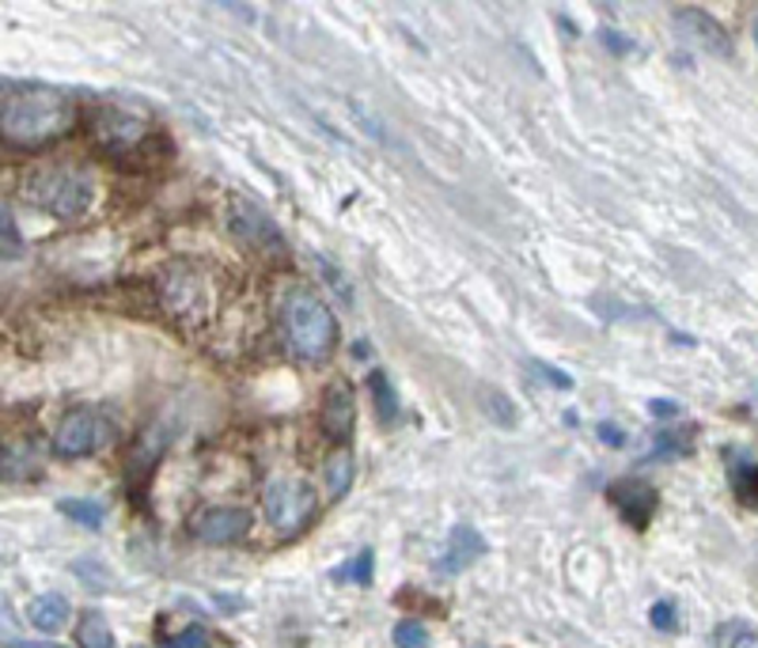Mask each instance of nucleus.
<instances>
[{"instance_id": "13", "label": "nucleus", "mask_w": 758, "mask_h": 648, "mask_svg": "<svg viewBox=\"0 0 758 648\" xmlns=\"http://www.w3.org/2000/svg\"><path fill=\"white\" fill-rule=\"evenodd\" d=\"M369 387H372V398H376V418L380 425H398V418H402V403H398V391L395 383H390L387 372H372L369 375Z\"/></svg>"}, {"instance_id": "4", "label": "nucleus", "mask_w": 758, "mask_h": 648, "mask_svg": "<svg viewBox=\"0 0 758 648\" xmlns=\"http://www.w3.org/2000/svg\"><path fill=\"white\" fill-rule=\"evenodd\" d=\"M115 440V421L99 410H73L61 418V425L53 429V455L61 459H84L95 455Z\"/></svg>"}, {"instance_id": "24", "label": "nucleus", "mask_w": 758, "mask_h": 648, "mask_svg": "<svg viewBox=\"0 0 758 648\" xmlns=\"http://www.w3.org/2000/svg\"><path fill=\"white\" fill-rule=\"evenodd\" d=\"M15 611H12V603H8V596L0 591V645H12L15 641Z\"/></svg>"}, {"instance_id": "15", "label": "nucleus", "mask_w": 758, "mask_h": 648, "mask_svg": "<svg viewBox=\"0 0 758 648\" xmlns=\"http://www.w3.org/2000/svg\"><path fill=\"white\" fill-rule=\"evenodd\" d=\"M76 648H115V634L99 611H87L76 622Z\"/></svg>"}, {"instance_id": "7", "label": "nucleus", "mask_w": 758, "mask_h": 648, "mask_svg": "<svg viewBox=\"0 0 758 648\" xmlns=\"http://www.w3.org/2000/svg\"><path fill=\"white\" fill-rule=\"evenodd\" d=\"M675 27L683 31V38L698 50L713 53V58H732V35L706 12V8L683 4L675 8Z\"/></svg>"}, {"instance_id": "3", "label": "nucleus", "mask_w": 758, "mask_h": 648, "mask_svg": "<svg viewBox=\"0 0 758 648\" xmlns=\"http://www.w3.org/2000/svg\"><path fill=\"white\" fill-rule=\"evenodd\" d=\"M23 197L35 209L58 216V220H76L92 209L95 202V179L87 167L76 164H50L38 167L23 179Z\"/></svg>"}, {"instance_id": "10", "label": "nucleus", "mask_w": 758, "mask_h": 648, "mask_svg": "<svg viewBox=\"0 0 758 648\" xmlns=\"http://www.w3.org/2000/svg\"><path fill=\"white\" fill-rule=\"evenodd\" d=\"M611 501L614 508L622 512V519H626L629 527H637V531H645V527L652 524V516H657V490H652L649 482H641V478H626V482L611 485Z\"/></svg>"}, {"instance_id": "9", "label": "nucleus", "mask_w": 758, "mask_h": 648, "mask_svg": "<svg viewBox=\"0 0 758 648\" xmlns=\"http://www.w3.org/2000/svg\"><path fill=\"white\" fill-rule=\"evenodd\" d=\"M478 557H485L482 531H478V527H470V524H455L433 569L441 573V576H459V573H467L470 565L478 562Z\"/></svg>"}, {"instance_id": "30", "label": "nucleus", "mask_w": 758, "mask_h": 648, "mask_svg": "<svg viewBox=\"0 0 758 648\" xmlns=\"http://www.w3.org/2000/svg\"><path fill=\"white\" fill-rule=\"evenodd\" d=\"M8 648H65V645H58V641H23V637H15Z\"/></svg>"}, {"instance_id": "23", "label": "nucleus", "mask_w": 758, "mask_h": 648, "mask_svg": "<svg viewBox=\"0 0 758 648\" xmlns=\"http://www.w3.org/2000/svg\"><path fill=\"white\" fill-rule=\"evenodd\" d=\"M717 637L724 641V648H758V634L747 626H724Z\"/></svg>"}, {"instance_id": "14", "label": "nucleus", "mask_w": 758, "mask_h": 648, "mask_svg": "<svg viewBox=\"0 0 758 648\" xmlns=\"http://www.w3.org/2000/svg\"><path fill=\"white\" fill-rule=\"evenodd\" d=\"M323 475H326V490H330V497L334 501L346 497L349 485H353V455H349V447H338V452L326 459Z\"/></svg>"}, {"instance_id": "12", "label": "nucleus", "mask_w": 758, "mask_h": 648, "mask_svg": "<svg viewBox=\"0 0 758 648\" xmlns=\"http://www.w3.org/2000/svg\"><path fill=\"white\" fill-rule=\"evenodd\" d=\"M23 619L31 622V629H38V634H58V629L69 626V619H73V611H69L65 596H58V591H46V596H35L27 603V611H23Z\"/></svg>"}, {"instance_id": "19", "label": "nucleus", "mask_w": 758, "mask_h": 648, "mask_svg": "<svg viewBox=\"0 0 758 648\" xmlns=\"http://www.w3.org/2000/svg\"><path fill=\"white\" fill-rule=\"evenodd\" d=\"M372 565H376V554H372V550H361L353 562L341 565V569L334 573V576H338V580L357 584V588H369V584H372Z\"/></svg>"}, {"instance_id": "20", "label": "nucleus", "mask_w": 758, "mask_h": 648, "mask_svg": "<svg viewBox=\"0 0 758 648\" xmlns=\"http://www.w3.org/2000/svg\"><path fill=\"white\" fill-rule=\"evenodd\" d=\"M694 447V436H679V432H660L657 447L649 452V459H683Z\"/></svg>"}, {"instance_id": "25", "label": "nucleus", "mask_w": 758, "mask_h": 648, "mask_svg": "<svg viewBox=\"0 0 758 648\" xmlns=\"http://www.w3.org/2000/svg\"><path fill=\"white\" fill-rule=\"evenodd\" d=\"M205 641H209V634H205V629H197V626H190L187 634L171 637L164 648H205Z\"/></svg>"}, {"instance_id": "6", "label": "nucleus", "mask_w": 758, "mask_h": 648, "mask_svg": "<svg viewBox=\"0 0 758 648\" xmlns=\"http://www.w3.org/2000/svg\"><path fill=\"white\" fill-rule=\"evenodd\" d=\"M251 531V512L236 504H213L194 516V535L205 547H231Z\"/></svg>"}, {"instance_id": "11", "label": "nucleus", "mask_w": 758, "mask_h": 648, "mask_svg": "<svg viewBox=\"0 0 758 648\" xmlns=\"http://www.w3.org/2000/svg\"><path fill=\"white\" fill-rule=\"evenodd\" d=\"M353 421H357L353 387L349 383H330L323 395V410H318V425H323V432L334 444H346L349 432H353Z\"/></svg>"}, {"instance_id": "27", "label": "nucleus", "mask_w": 758, "mask_h": 648, "mask_svg": "<svg viewBox=\"0 0 758 648\" xmlns=\"http://www.w3.org/2000/svg\"><path fill=\"white\" fill-rule=\"evenodd\" d=\"M649 413H652V418H679L683 406L672 403V398H652V403H649Z\"/></svg>"}, {"instance_id": "5", "label": "nucleus", "mask_w": 758, "mask_h": 648, "mask_svg": "<svg viewBox=\"0 0 758 648\" xmlns=\"http://www.w3.org/2000/svg\"><path fill=\"white\" fill-rule=\"evenodd\" d=\"M266 519L277 527L281 535H292L315 516L318 508V493L311 490L308 482H297V478H277V482L266 485Z\"/></svg>"}, {"instance_id": "31", "label": "nucleus", "mask_w": 758, "mask_h": 648, "mask_svg": "<svg viewBox=\"0 0 758 648\" xmlns=\"http://www.w3.org/2000/svg\"><path fill=\"white\" fill-rule=\"evenodd\" d=\"M755 46H758V20H755Z\"/></svg>"}, {"instance_id": "21", "label": "nucleus", "mask_w": 758, "mask_h": 648, "mask_svg": "<svg viewBox=\"0 0 758 648\" xmlns=\"http://www.w3.org/2000/svg\"><path fill=\"white\" fill-rule=\"evenodd\" d=\"M732 482H736V497L744 504H751V508H758V463H744Z\"/></svg>"}, {"instance_id": "17", "label": "nucleus", "mask_w": 758, "mask_h": 648, "mask_svg": "<svg viewBox=\"0 0 758 648\" xmlns=\"http://www.w3.org/2000/svg\"><path fill=\"white\" fill-rule=\"evenodd\" d=\"M61 512L65 516H73L76 524H84V527H103V519H107V508H103V501H92V497H65L61 501Z\"/></svg>"}, {"instance_id": "8", "label": "nucleus", "mask_w": 758, "mask_h": 648, "mask_svg": "<svg viewBox=\"0 0 758 648\" xmlns=\"http://www.w3.org/2000/svg\"><path fill=\"white\" fill-rule=\"evenodd\" d=\"M95 141L103 144L107 152H115V156H130L133 148H141V141L148 137V122L137 115H130V110H103L99 118H95L92 125Z\"/></svg>"}, {"instance_id": "22", "label": "nucleus", "mask_w": 758, "mask_h": 648, "mask_svg": "<svg viewBox=\"0 0 758 648\" xmlns=\"http://www.w3.org/2000/svg\"><path fill=\"white\" fill-rule=\"evenodd\" d=\"M649 622H652V629H660V634H675V629H679V614H675V607L667 603V599H660V603L649 607Z\"/></svg>"}, {"instance_id": "1", "label": "nucleus", "mask_w": 758, "mask_h": 648, "mask_svg": "<svg viewBox=\"0 0 758 648\" xmlns=\"http://www.w3.org/2000/svg\"><path fill=\"white\" fill-rule=\"evenodd\" d=\"M76 125V103L46 84L0 87V141L8 148L35 152L61 141Z\"/></svg>"}, {"instance_id": "29", "label": "nucleus", "mask_w": 758, "mask_h": 648, "mask_svg": "<svg viewBox=\"0 0 758 648\" xmlns=\"http://www.w3.org/2000/svg\"><path fill=\"white\" fill-rule=\"evenodd\" d=\"M600 38H603V43H606V46H611V50H614V53H629V50H634V43H629V38H626V35H614V31H603V35H600Z\"/></svg>"}, {"instance_id": "28", "label": "nucleus", "mask_w": 758, "mask_h": 648, "mask_svg": "<svg viewBox=\"0 0 758 648\" xmlns=\"http://www.w3.org/2000/svg\"><path fill=\"white\" fill-rule=\"evenodd\" d=\"M595 432L603 436L606 447H626V429L611 425V421H603V425H595Z\"/></svg>"}, {"instance_id": "16", "label": "nucleus", "mask_w": 758, "mask_h": 648, "mask_svg": "<svg viewBox=\"0 0 758 648\" xmlns=\"http://www.w3.org/2000/svg\"><path fill=\"white\" fill-rule=\"evenodd\" d=\"M23 254V236H20V224H15L12 209L0 202V262H12Z\"/></svg>"}, {"instance_id": "18", "label": "nucleus", "mask_w": 758, "mask_h": 648, "mask_svg": "<svg viewBox=\"0 0 758 648\" xmlns=\"http://www.w3.org/2000/svg\"><path fill=\"white\" fill-rule=\"evenodd\" d=\"M390 637H395V648H429V641H433L425 622H418V619H402L390 629Z\"/></svg>"}, {"instance_id": "26", "label": "nucleus", "mask_w": 758, "mask_h": 648, "mask_svg": "<svg viewBox=\"0 0 758 648\" xmlns=\"http://www.w3.org/2000/svg\"><path fill=\"white\" fill-rule=\"evenodd\" d=\"M534 372H542L546 375V383L550 387H562V391H569L573 387V380H569V372H562V368H550V364H539V360H534Z\"/></svg>"}, {"instance_id": "2", "label": "nucleus", "mask_w": 758, "mask_h": 648, "mask_svg": "<svg viewBox=\"0 0 758 648\" xmlns=\"http://www.w3.org/2000/svg\"><path fill=\"white\" fill-rule=\"evenodd\" d=\"M281 331L289 349L308 364H323L338 349V319L330 315L318 292L308 285H292L281 300Z\"/></svg>"}]
</instances>
